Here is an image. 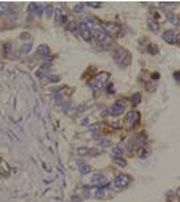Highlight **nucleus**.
Here are the masks:
<instances>
[{"mask_svg":"<svg viewBox=\"0 0 180 202\" xmlns=\"http://www.w3.org/2000/svg\"><path fill=\"white\" fill-rule=\"evenodd\" d=\"M113 59L120 66H127V64H130V61H131V55L126 48L118 47V48L113 51Z\"/></svg>","mask_w":180,"mask_h":202,"instance_id":"obj_1","label":"nucleus"},{"mask_svg":"<svg viewBox=\"0 0 180 202\" xmlns=\"http://www.w3.org/2000/svg\"><path fill=\"white\" fill-rule=\"evenodd\" d=\"M108 78H109V73L101 71V73L97 74L92 81H89V85H90L92 89H101V87H104V86L106 85Z\"/></svg>","mask_w":180,"mask_h":202,"instance_id":"obj_2","label":"nucleus"},{"mask_svg":"<svg viewBox=\"0 0 180 202\" xmlns=\"http://www.w3.org/2000/svg\"><path fill=\"white\" fill-rule=\"evenodd\" d=\"M139 119H141V115L138 111H130L127 115H126L124 123H126V127L127 129H134L139 123Z\"/></svg>","mask_w":180,"mask_h":202,"instance_id":"obj_3","label":"nucleus"},{"mask_svg":"<svg viewBox=\"0 0 180 202\" xmlns=\"http://www.w3.org/2000/svg\"><path fill=\"white\" fill-rule=\"evenodd\" d=\"M94 40L96 43L100 45H109L112 44V37L109 34H106L104 30H94Z\"/></svg>","mask_w":180,"mask_h":202,"instance_id":"obj_4","label":"nucleus"},{"mask_svg":"<svg viewBox=\"0 0 180 202\" xmlns=\"http://www.w3.org/2000/svg\"><path fill=\"white\" fill-rule=\"evenodd\" d=\"M130 183H131V178L128 175H126V173H118L115 176V180H113L115 187H118V189H124Z\"/></svg>","mask_w":180,"mask_h":202,"instance_id":"obj_5","label":"nucleus"},{"mask_svg":"<svg viewBox=\"0 0 180 202\" xmlns=\"http://www.w3.org/2000/svg\"><path fill=\"white\" fill-rule=\"evenodd\" d=\"M92 183L97 187V189H105V187H108V184H109V182H108V179H106V176H104V175H101V173H96V175H93L92 176Z\"/></svg>","mask_w":180,"mask_h":202,"instance_id":"obj_6","label":"nucleus"},{"mask_svg":"<svg viewBox=\"0 0 180 202\" xmlns=\"http://www.w3.org/2000/svg\"><path fill=\"white\" fill-rule=\"evenodd\" d=\"M83 194L86 197H90V198H102L104 191L101 189H97V187H86L83 190Z\"/></svg>","mask_w":180,"mask_h":202,"instance_id":"obj_7","label":"nucleus"},{"mask_svg":"<svg viewBox=\"0 0 180 202\" xmlns=\"http://www.w3.org/2000/svg\"><path fill=\"white\" fill-rule=\"evenodd\" d=\"M78 29H79L82 38H85V40H90L92 38V29H90V26L85 21H82L81 23L78 25Z\"/></svg>","mask_w":180,"mask_h":202,"instance_id":"obj_8","label":"nucleus"},{"mask_svg":"<svg viewBox=\"0 0 180 202\" xmlns=\"http://www.w3.org/2000/svg\"><path fill=\"white\" fill-rule=\"evenodd\" d=\"M104 31L109 36H118L120 33V27L118 23H104Z\"/></svg>","mask_w":180,"mask_h":202,"instance_id":"obj_9","label":"nucleus"},{"mask_svg":"<svg viewBox=\"0 0 180 202\" xmlns=\"http://www.w3.org/2000/svg\"><path fill=\"white\" fill-rule=\"evenodd\" d=\"M124 109H126L124 103H123V101H118V103H115V104L109 108V112H111V115H113V116H118L120 113H123Z\"/></svg>","mask_w":180,"mask_h":202,"instance_id":"obj_10","label":"nucleus"},{"mask_svg":"<svg viewBox=\"0 0 180 202\" xmlns=\"http://www.w3.org/2000/svg\"><path fill=\"white\" fill-rule=\"evenodd\" d=\"M162 38L169 44H173L177 41V33L175 30H165L164 34H162Z\"/></svg>","mask_w":180,"mask_h":202,"instance_id":"obj_11","label":"nucleus"},{"mask_svg":"<svg viewBox=\"0 0 180 202\" xmlns=\"http://www.w3.org/2000/svg\"><path fill=\"white\" fill-rule=\"evenodd\" d=\"M98 152L94 150V149H90V147H78V154L79 156H93V154H97Z\"/></svg>","mask_w":180,"mask_h":202,"instance_id":"obj_12","label":"nucleus"},{"mask_svg":"<svg viewBox=\"0 0 180 202\" xmlns=\"http://www.w3.org/2000/svg\"><path fill=\"white\" fill-rule=\"evenodd\" d=\"M38 53L41 55V57H48L50 55V51H49V47L48 45H40L38 47Z\"/></svg>","mask_w":180,"mask_h":202,"instance_id":"obj_13","label":"nucleus"},{"mask_svg":"<svg viewBox=\"0 0 180 202\" xmlns=\"http://www.w3.org/2000/svg\"><path fill=\"white\" fill-rule=\"evenodd\" d=\"M49 71V66L48 64H44V66H41V67L37 70V73H36V75H37L38 78H44L45 75H46V73Z\"/></svg>","mask_w":180,"mask_h":202,"instance_id":"obj_14","label":"nucleus"},{"mask_svg":"<svg viewBox=\"0 0 180 202\" xmlns=\"http://www.w3.org/2000/svg\"><path fill=\"white\" fill-rule=\"evenodd\" d=\"M78 168H79V172H81V173H83V175H85V173H89V172L92 171V167L89 165L87 163H83V161H81V163H79Z\"/></svg>","mask_w":180,"mask_h":202,"instance_id":"obj_15","label":"nucleus"},{"mask_svg":"<svg viewBox=\"0 0 180 202\" xmlns=\"http://www.w3.org/2000/svg\"><path fill=\"white\" fill-rule=\"evenodd\" d=\"M55 19H56V23H62L66 21V17L63 15V12L60 8H56V12H55Z\"/></svg>","mask_w":180,"mask_h":202,"instance_id":"obj_16","label":"nucleus"},{"mask_svg":"<svg viewBox=\"0 0 180 202\" xmlns=\"http://www.w3.org/2000/svg\"><path fill=\"white\" fill-rule=\"evenodd\" d=\"M43 10V7L40 6V4H36V3H31L30 6H29V11L30 12H36V14H40V11Z\"/></svg>","mask_w":180,"mask_h":202,"instance_id":"obj_17","label":"nucleus"},{"mask_svg":"<svg viewBox=\"0 0 180 202\" xmlns=\"http://www.w3.org/2000/svg\"><path fill=\"white\" fill-rule=\"evenodd\" d=\"M168 19L171 21V22H173L175 25H180V21H179V18L175 15L173 12H168Z\"/></svg>","mask_w":180,"mask_h":202,"instance_id":"obj_18","label":"nucleus"},{"mask_svg":"<svg viewBox=\"0 0 180 202\" xmlns=\"http://www.w3.org/2000/svg\"><path fill=\"white\" fill-rule=\"evenodd\" d=\"M149 27L153 31H157V30H158V27H160V25L157 23V22H154V21H150V22H149Z\"/></svg>","mask_w":180,"mask_h":202,"instance_id":"obj_19","label":"nucleus"},{"mask_svg":"<svg viewBox=\"0 0 180 202\" xmlns=\"http://www.w3.org/2000/svg\"><path fill=\"white\" fill-rule=\"evenodd\" d=\"M115 163H116L119 167H126V160L120 159V157H116V159H115Z\"/></svg>","mask_w":180,"mask_h":202,"instance_id":"obj_20","label":"nucleus"},{"mask_svg":"<svg viewBox=\"0 0 180 202\" xmlns=\"http://www.w3.org/2000/svg\"><path fill=\"white\" fill-rule=\"evenodd\" d=\"M7 8H8V6H7L6 3H0V15H3L7 11Z\"/></svg>","mask_w":180,"mask_h":202,"instance_id":"obj_21","label":"nucleus"},{"mask_svg":"<svg viewBox=\"0 0 180 202\" xmlns=\"http://www.w3.org/2000/svg\"><path fill=\"white\" fill-rule=\"evenodd\" d=\"M52 11H53V7L50 6V4H48V6L45 7V14L46 15H52Z\"/></svg>","mask_w":180,"mask_h":202,"instance_id":"obj_22","label":"nucleus"},{"mask_svg":"<svg viewBox=\"0 0 180 202\" xmlns=\"http://www.w3.org/2000/svg\"><path fill=\"white\" fill-rule=\"evenodd\" d=\"M139 101H141V96H139V94H134V96H132V103H134V104H138V103H139Z\"/></svg>","mask_w":180,"mask_h":202,"instance_id":"obj_23","label":"nucleus"},{"mask_svg":"<svg viewBox=\"0 0 180 202\" xmlns=\"http://www.w3.org/2000/svg\"><path fill=\"white\" fill-rule=\"evenodd\" d=\"M56 98H57V101H59V103H60L62 100H63V101H66V98H64V97H59V96H56ZM66 103H68V101H66ZM67 107H68V104L63 105V103H62V108H63V109H64V108H67Z\"/></svg>","mask_w":180,"mask_h":202,"instance_id":"obj_24","label":"nucleus"},{"mask_svg":"<svg viewBox=\"0 0 180 202\" xmlns=\"http://www.w3.org/2000/svg\"><path fill=\"white\" fill-rule=\"evenodd\" d=\"M120 153H122V149H120V147H113V156H115V157H116V156L120 157Z\"/></svg>","mask_w":180,"mask_h":202,"instance_id":"obj_25","label":"nucleus"},{"mask_svg":"<svg viewBox=\"0 0 180 202\" xmlns=\"http://www.w3.org/2000/svg\"><path fill=\"white\" fill-rule=\"evenodd\" d=\"M30 48H31V44H25V45H23V47H22V51H23V52H29V51H30Z\"/></svg>","mask_w":180,"mask_h":202,"instance_id":"obj_26","label":"nucleus"},{"mask_svg":"<svg viewBox=\"0 0 180 202\" xmlns=\"http://www.w3.org/2000/svg\"><path fill=\"white\" fill-rule=\"evenodd\" d=\"M147 49H149V52H151V53H157V48L154 47V44H150V47Z\"/></svg>","mask_w":180,"mask_h":202,"instance_id":"obj_27","label":"nucleus"},{"mask_svg":"<svg viewBox=\"0 0 180 202\" xmlns=\"http://www.w3.org/2000/svg\"><path fill=\"white\" fill-rule=\"evenodd\" d=\"M68 27H70V30H72V31H75V30H76V25H75L74 22H70Z\"/></svg>","mask_w":180,"mask_h":202,"instance_id":"obj_28","label":"nucleus"},{"mask_svg":"<svg viewBox=\"0 0 180 202\" xmlns=\"http://www.w3.org/2000/svg\"><path fill=\"white\" fill-rule=\"evenodd\" d=\"M82 7H83V4H76V6L74 7V11H76V12H78V11H81V10H82Z\"/></svg>","mask_w":180,"mask_h":202,"instance_id":"obj_29","label":"nucleus"},{"mask_svg":"<svg viewBox=\"0 0 180 202\" xmlns=\"http://www.w3.org/2000/svg\"><path fill=\"white\" fill-rule=\"evenodd\" d=\"M87 4H89V6H92V7H98L100 6V3H92V1H89Z\"/></svg>","mask_w":180,"mask_h":202,"instance_id":"obj_30","label":"nucleus"},{"mask_svg":"<svg viewBox=\"0 0 180 202\" xmlns=\"http://www.w3.org/2000/svg\"><path fill=\"white\" fill-rule=\"evenodd\" d=\"M175 77H180V73H175Z\"/></svg>","mask_w":180,"mask_h":202,"instance_id":"obj_31","label":"nucleus"}]
</instances>
